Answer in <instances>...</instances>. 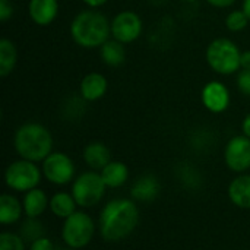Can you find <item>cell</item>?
<instances>
[{
  "instance_id": "44dd1931",
  "label": "cell",
  "mask_w": 250,
  "mask_h": 250,
  "mask_svg": "<svg viewBox=\"0 0 250 250\" xmlns=\"http://www.w3.org/2000/svg\"><path fill=\"white\" fill-rule=\"evenodd\" d=\"M101 59L108 66H120L126 59V50L123 47V42L117 40H108L100 47Z\"/></svg>"
},
{
  "instance_id": "f1b7e54d",
  "label": "cell",
  "mask_w": 250,
  "mask_h": 250,
  "mask_svg": "<svg viewBox=\"0 0 250 250\" xmlns=\"http://www.w3.org/2000/svg\"><path fill=\"white\" fill-rule=\"evenodd\" d=\"M240 64H242V69H246L250 70V50L242 53V57H240Z\"/></svg>"
},
{
  "instance_id": "1f68e13d",
  "label": "cell",
  "mask_w": 250,
  "mask_h": 250,
  "mask_svg": "<svg viewBox=\"0 0 250 250\" xmlns=\"http://www.w3.org/2000/svg\"><path fill=\"white\" fill-rule=\"evenodd\" d=\"M250 21V0H243V9H242Z\"/></svg>"
},
{
  "instance_id": "9a60e30c",
  "label": "cell",
  "mask_w": 250,
  "mask_h": 250,
  "mask_svg": "<svg viewBox=\"0 0 250 250\" xmlns=\"http://www.w3.org/2000/svg\"><path fill=\"white\" fill-rule=\"evenodd\" d=\"M230 201L243 209H250V174L236 177L229 186Z\"/></svg>"
},
{
  "instance_id": "3957f363",
  "label": "cell",
  "mask_w": 250,
  "mask_h": 250,
  "mask_svg": "<svg viewBox=\"0 0 250 250\" xmlns=\"http://www.w3.org/2000/svg\"><path fill=\"white\" fill-rule=\"evenodd\" d=\"M15 149L23 160L44 161L53 149V138L48 129L40 123H25L15 133Z\"/></svg>"
},
{
  "instance_id": "ffe728a7",
  "label": "cell",
  "mask_w": 250,
  "mask_h": 250,
  "mask_svg": "<svg viewBox=\"0 0 250 250\" xmlns=\"http://www.w3.org/2000/svg\"><path fill=\"white\" fill-rule=\"evenodd\" d=\"M76 201L75 198L70 195V193H66V192H59L56 193L51 199H50V209L51 212L59 217V218H67L70 217L72 214L76 212Z\"/></svg>"
},
{
  "instance_id": "d4e9b609",
  "label": "cell",
  "mask_w": 250,
  "mask_h": 250,
  "mask_svg": "<svg viewBox=\"0 0 250 250\" xmlns=\"http://www.w3.org/2000/svg\"><path fill=\"white\" fill-rule=\"evenodd\" d=\"M237 88L242 94L250 97V70L243 69L237 76Z\"/></svg>"
},
{
  "instance_id": "83f0119b",
  "label": "cell",
  "mask_w": 250,
  "mask_h": 250,
  "mask_svg": "<svg viewBox=\"0 0 250 250\" xmlns=\"http://www.w3.org/2000/svg\"><path fill=\"white\" fill-rule=\"evenodd\" d=\"M207 1L215 7H229V6L234 4L236 0H207Z\"/></svg>"
},
{
  "instance_id": "30bf717a",
  "label": "cell",
  "mask_w": 250,
  "mask_h": 250,
  "mask_svg": "<svg viewBox=\"0 0 250 250\" xmlns=\"http://www.w3.org/2000/svg\"><path fill=\"white\" fill-rule=\"evenodd\" d=\"M224 160L227 167L236 173L250 168V138L245 135L231 138L226 146Z\"/></svg>"
},
{
  "instance_id": "52a82bcc",
  "label": "cell",
  "mask_w": 250,
  "mask_h": 250,
  "mask_svg": "<svg viewBox=\"0 0 250 250\" xmlns=\"http://www.w3.org/2000/svg\"><path fill=\"white\" fill-rule=\"evenodd\" d=\"M4 182L7 188L16 192H29L41 182V171L35 163L28 160H18L12 163L4 173Z\"/></svg>"
},
{
  "instance_id": "5bb4252c",
  "label": "cell",
  "mask_w": 250,
  "mask_h": 250,
  "mask_svg": "<svg viewBox=\"0 0 250 250\" xmlns=\"http://www.w3.org/2000/svg\"><path fill=\"white\" fill-rule=\"evenodd\" d=\"M107 91V79L104 75L92 72L88 73L81 82V97L85 101H97L104 97Z\"/></svg>"
},
{
  "instance_id": "9c48e42d",
  "label": "cell",
  "mask_w": 250,
  "mask_h": 250,
  "mask_svg": "<svg viewBox=\"0 0 250 250\" xmlns=\"http://www.w3.org/2000/svg\"><path fill=\"white\" fill-rule=\"evenodd\" d=\"M142 32V21L138 13L132 10H123L117 13L111 22V35L114 40L127 44L139 38Z\"/></svg>"
},
{
  "instance_id": "cb8c5ba5",
  "label": "cell",
  "mask_w": 250,
  "mask_h": 250,
  "mask_svg": "<svg viewBox=\"0 0 250 250\" xmlns=\"http://www.w3.org/2000/svg\"><path fill=\"white\" fill-rule=\"evenodd\" d=\"M0 250H25L23 239L18 234L4 231L0 234Z\"/></svg>"
},
{
  "instance_id": "ac0fdd59",
  "label": "cell",
  "mask_w": 250,
  "mask_h": 250,
  "mask_svg": "<svg viewBox=\"0 0 250 250\" xmlns=\"http://www.w3.org/2000/svg\"><path fill=\"white\" fill-rule=\"evenodd\" d=\"M47 205H50L47 195L41 189H32L25 193L23 196V212L28 218H37L40 217L45 209Z\"/></svg>"
},
{
  "instance_id": "6da1fadb",
  "label": "cell",
  "mask_w": 250,
  "mask_h": 250,
  "mask_svg": "<svg viewBox=\"0 0 250 250\" xmlns=\"http://www.w3.org/2000/svg\"><path fill=\"white\" fill-rule=\"evenodd\" d=\"M139 223L138 207L129 199L110 201L100 215L101 237L107 242H119L127 237Z\"/></svg>"
},
{
  "instance_id": "5b68a950",
  "label": "cell",
  "mask_w": 250,
  "mask_h": 250,
  "mask_svg": "<svg viewBox=\"0 0 250 250\" xmlns=\"http://www.w3.org/2000/svg\"><path fill=\"white\" fill-rule=\"evenodd\" d=\"M95 226L92 218L85 212H75L64 220L62 237L72 249L85 248L94 237Z\"/></svg>"
},
{
  "instance_id": "4dcf8cb0",
  "label": "cell",
  "mask_w": 250,
  "mask_h": 250,
  "mask_svg": "<svg viewBox=\"0 0 250 250\" xmlns=\"http://www.w3.org/2000/svg\"><path fill=\"white\" fill-rule=\"evenodd\" d=\"M108 0H83V3L85 4H88L89 7H92V9H95V7H100V6H103V4H105Z\"/></svg>"
},
{
  "instance_id": "f546056e",
  "label": "cell",
  "mask_w": 250,
  "mask_h": 250,
  "mask_svg": "<svg viewBox=\"0 0 250 250\" xmlns=\"http://www.w3.org/2000/svg\"><path fill=\"white\" fill-rule=\"evenodd\" d=\"M242 130H243V135L250 138V114H248L242 123Z\"/></svg>"
},
{
  "instance_id": "8fae6325",
  "label": "cell",
  "mask_w": 250,
  "mask_h": 250,
  "mask_svg": "<svg viewBox=\"0 0 250 250\" xmlns=\"http://www.w3.org/2000/svg\"><path fill=\"white\" fill-rule=\"evenodd\" d=\"M202 104L211 113H223L230 105V92L227 86L218 81L208 82L202 89Z\"/></svg>"
},
{
  "instance_id": "603a6c76",
  "label": "cell",
  "mask_w": 250,
  "mask_h": 250,
  "mask_svg": "<svg viewBox=\"0 0 250 250\" xmlns=\"http://www.w3.org/2000/svg\"><path fill=\"white\" fill-rule=\"evenodd\" d=\"M249 23V18L246 16V13L243 10H234L230 12L229 16L226 18V26L233 31V32H239L242 29H245Z\"/></svg>"
},
{
  "instance_id": "277c9868",
  "label": "cell",
  "mask_w": 250,
  "mask_h": 250,
  "mask_svg": "<svg viewBox=\"0 0 250 250\" xmlns=\"http://www.w3.org/2000/svg\"><path fill=\"white\" fill-rule=\"evenodd\" d=\"M242 53L239 47L229 38H217L207 48V62L212 70L220 75H231L237 72Z\"/></svg>"
},
{
  "instance_id": "4316f807",
  "label": "cell",
  "mask_w": 250,
  "mask_h": 250,
  "mask_svg": "<svg viewBox=\"0 0 250 250\" xmlns=\"http://www.w3.org/2000/svg\"><path fill=\"white\" fill-rule=\"evenodd\" d=\"M13 15V6L9 0H0V21L6 22Z\"/></svg>"
},
{
  "instance_id": "2e32d148",
  "label": "cell",
  "mask_w": 250,
  "mask_h": 250,
  "mask_svg": "<svg viewBox=\"0 0 250 250\" xmlns=\"http://www.w3.org/2000/svg\"><path fill=\"white\" fill-rule=\"evenodd\" d=\"M83 160L92 170H103L108 163H111L110 149L101 142H91L83 149Z\"/></svg>"
},
{
  "instance_id": "d6986e66",
  "label": "cell",
  "mask_w": 250,
  "mask_h": 250,
  "mask_svg": "<svg viewBox=\"0 0 250 250\" xmlns=\"http://www.w3.org/2000/svg\"><path fill=\"white\" fill-rule=\"evenodd\" d=\"M23 211V205H21V202L12 196V195H1L0 196V223L7 226V224H13L16 221L21 220Z\"/></svg>"
},
{
  "instance_id": "7402d4cb",
  "label": "cell",
  "mask_w": 250,
  "mask_h": 250,
  "mask_svg": "<svg viewBox=\"0 0 250 250\" xmlns=\"http://www.w3.org/2000/svg\"><path fill=\"white\" fill-rule=\"evenodd\" d=\"M16 60H18V53L15 44L7 38L0 40V76L1 78H6L13 72Z\"/></svg>"
},
{
  "instance_id": "e0dca14e",
  "label": "cell",
  "mask_w": 250,
  "mask_h": 250,
  "mask_svg": "<svg viewBox=\"0 0 250 250\" xmlns=\"http://www.w3.org/2000/svg\"><path fill=\"white\" fill-rule=\"evenodd\" d=\"M100 174L107 188H122L129 179V168L120 161H111L100 171Z\"/></svg>"
},
{
  "instance_id": "8992f818",
  "label": "cell",
  "mask_w": 250,
  "mask_h": 250,
  "mask_svg": "<svg viewBox=\"0 0 250 250\" xmlns=\"http://www.w3.org/2000/svg\"><path fill=\"white\" fill-rule=\"evenodd\" d=\"M105 183L100 173L86 171L82 173L72 186V196L75 198L76 204L82 208H91L97 205L105 192Z\"/></svg>"
},
{
  "instance_id": "484cf974",
  "label": "cell",
  "mask_w": 250,
  "mask_h": 250,
  "mask_svg": "<svg viewBox=\"0 0 250 250\" xmlns=\"http://www.w3.org/2000/svg\"><path fill=\"white\" fill-rule=\"evenodd\" d=\"M29 250H54V245L51 243V240L48 237L42 236V237H40L31 243V249Z\"/></svg>"
},
{
  "instance_id": "4fadbf2b",
  "label": "cell",
  "mask_w": 250,
  "mask_h": 250,
  "mask_svg": "<svg viewBox=\"0 0 250 250\" xmlns=\"http://www.w3.org/2000/svg\"><path fill=\"white\" fill-rule=\"evenodd\" d=\"M160 189L161 186H160L158 179L152 174H145L133 183L130 193H132V198L136 201L151 202L158 196Z\"/></svg>"
},
{
  "instance_id": "7c38bea8",
  "label": "cell",
  "mask_w": 250,
  "mask_h": 250,
  "mask_svg": "<svg viewBox=\"0 0 250 250\" xmlns=\"http://www.w3.org/2000/svg\"><path fill=\"white\" fill-rule=\"evenodd\" d=\"M28 12L34 23L47 26L56 19L59 13V3L57 0H31Z\"/></svg>"
},
{
  "instance_id": "7a4b0ae2",
  "label": "cell",
  "mask_w": 250,
  "mask_h": 250,
  "mask_svg": "<svg viewBox=\"0 0 250 250\" xmlns=\"http://www.w3.org/2000/svg\"><path fill=\"white\" fill-rule=\"evenodd\" d=\"M70 35L83 48L101 47L111 35V23L101 12L94 9L82 10L70 23Z\"/></svg>"
},
{
  "instance_id": "ba28073f",
  "label": "cell",
  "mask_w": 250,
  "mask_h": 250,
  "mask_svg": "<svg viewBox=\"0 0 250 250\" xmlns=\"http://www.w3.org/2000/svg\"><path fill=\"white\" fill-rule=\"evenodd\" d=\"M42 174L53 185H67L75 176V164L63 152H51L42 161Z\"/></svg>"
}]
</instances>
